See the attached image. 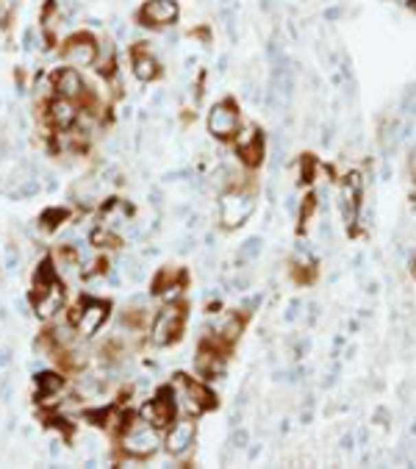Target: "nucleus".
I'll use <instances>...</instances> for the list:
<instances>
[{
    "label": "nucleus",
    "instance_id": "1",
    "mask_svg": "<svg viewBox=\"0 0 416 469\" xmlns=\"http://www.w3.org/2000/svg\"><path fill=\"white\" fill-rule=\"evenodd\" d=\"M205 128H208V133H211L214 139H220V142L233 139L236 130H239V106H236V100L225 98V100H220V103H214L211 108H208Z\"/></svg>",
    "mask_w": 416,
    "mask_h": 469
},
{
    "label": "nucleus",
    "instance_id": "2",
    "mask_svg": "<svg viewBox=\"0 0 416 469\" xmlns=\"http://www.w3.org/2000/svg\"><path fill=\"white\" fill-rule=\"evenodd\" d=\"M139 23L148 25V28H170L178 23L181 9L175 0H148V3L139 9Z\"/></svg>",
    "mask_w": 416,
    "mask_h": 469
},
{
    "label": "nucleus",
    "instance_id": "3",
    "mask_svg": "<svg viewBox=\"0 0 416 469\" xmlns=\"http://www.w3.org/2000/svg\"><path fill=\"white\" fill-rule=\"evenodd\" d=\"M97 53H100V45L92 34H76L67 39V47H64V58L73 64V67H95L97 61Z\"/></svg>",
    "mask_w": 416,
    "mask_h": 469
},
{
    "label": "nucleus",
    "instance_id": "4",
    "mask_svg": "<svg viewBox=\"0 0 416 469\" xmlns=\"http://www.w3.org/2000/svg\"><path fill=\"white\" fill-rule=\"evenodd\" d=\"M253 214V200L247 194H225L220 200V217L225 228H242Z\"/></svg>",
    "mask_w": 416,
    "mask_h": 469
},
{
    "label": "nucleus",
    "instance_id": "5",
    "mask_svg": "<svg viewBox=\"0 0 416 469\" xmlns=\"http://www.w3.org/2000/svg\"><path fill=\"white\" fill-rule=\"evenodd\" d=\"M159 433L150 425H133V431H128L122 436V447L130 455H150L159 450Z\"/></svg>",
    "mask_w": 416,
    "mask_h": 469
},
{
    "label": "nucleus",
    "instance_id": "6",
    "mask_svg": "<svg viewBox=\"0 0 416 469\" xmlns=\"http://www.w3.org/2000/svg\"><path fill=\"white\" fill-rule=\"evenodd\" d=\"M148 42H139L133 50H130V67H133V76L142 81V84H150L156 78H161V64L159 58L145 47Z\"/></svg>",
    "mask_w": 416,
    "mask_h": 469
},
{
    "label": "nucleus",
    "instance_id": "7",
    "mask_svg": "<svg viewBox=\"0 0 416 469\" xmlns=\"http://www.w3.org/2000/svg\"><path fill=\"white\" fill-rule=\"evenodd\" d=\"M181 319H183V311L178 306L161 308V314L153 322V342L156 345H170L178 336V330H181Z\"/></svg>",
    "mask_w": 416,
    "mask_h": 469
},
{
    "label": "nucleus",
    "instance_id": "8",
    "mask_svg": "<svg viewBox=\"0 0 416 469\" xmlns=\"http://www.w3.org/2000/svg\"><path fill=\"white\" fill-rule=\"evenodd\" d=\"M86 87H84V78L78 76V70L73 67H64V70L56 73V95L58 98H67V100H78L84 98Z\"/></svg>",
    "mask_w": 416,
    "mask_h": 469
},
{
    "label": "nucleus",
    "instance_id": "9",
    "mask_svg": "<svg viewBox=\"0 0 416 469\" xmlns=\"http://www.w3.org/2000/svg\"><path fill=\"white\" fill-rule=\"evenodd\" d=\"M106 317H108L106 303H86L84 311L78 314V333L81 336H92V333H97V328L106 322Z\"/></svg>",
    "mask_w": 416,
    "mask_h": 469
},
{
    "label": "nucleus",
    "instance_id": "10",
    "mask_svg": "<svg viewBox=\"0 0 416 469\" xmlns=\"http://www.w3.org/2000/svg\"><path fill=\"white\" fill-rule=\"evenodd\" d=\"M61 303H64V289L58 286V284H47V286H42L39 289V295H36V314L42 317V319H50L58 308H61Z\"/></svg>",
    "mask_w": 416,
    "mask_h": 469
},
{
    "label": "nucleus",
    "instance_id": "11",
    "mask_svg": "<svg viewBox=\"0 0 416 469\" xmlns=\"http://www.w3.org/2000/svg\"><path fill=\"white\" fill-rule=\"evenodd\" d=\"M47 119H50L56 128L67 130L73 122H78V108L69 103L67 98H56V100H50V106H47Z\"/></svg>",
    "mask_w": 416,
    "mask_h": 469
},
{
    "label": "nucleus",
    "instance_id": "12",
    "mask_svg": "<svg viewBox=\"0 0 416 469\" xmlns=\"http://www.w3.org/2000/svg\"><path fill=\"white\" fill-rule=\"evenodd\" d=\"M192 442H194V425H192V422H178V425L167 433V450H170L172 455L186 453V450L192 447Z\"/></svg>",
    "mask_w": 416,
    "mask_h": 469
},
{
    "label": "nucleus",
    "instance_id": "13",
    "mask_svg": "<svg viewBox=\"0 0 416 469\" xmlns=\"http://www.w3.org/2000/svg\"><path fill=\"white\" fill-rule=\"evenodd\" d=\"M183 403L189 406L192 414H200V411L214 406V394L208 391L205 386H200V383H186V400H183Z\"/></svg>",
    "mask_w": 416,
    "mask_h": 469
},
{
    "label": "nucleus",
    "instance_id": "14",
    "mask_svg": "<svg viewBox=\"0 0 416 469\" xmlns=\"http://www.w3.org/2000/svg\"><path fill=\"white\" fill-rule=\"evenodd\" d=\"M236 153L242 156V161L247 164V167H258L261 161H264V137H261V133H258V137L253 139V142H247L244 148H236Z\"/></svg>",
    "mask_w": 416,
    "mask_h": 469
},
{
    "label": "nucleus",
    "instance_id": "15",
    "mask_svg": "<svg viewBox=\"0 0 416 469\" xmlns=\"http://www.w3.org/2000/svg\"><path fill=\"white\" fill-rule=\"evenodd\" d=\"M36 383H39V389H36V397H39V400H50V394H56V391L61 389V378L53 375V372L39 375Z\"/></svg>",
    "mask_w": 416,
    "mask_h": 469
},
{
    "label": "nucleus",
    "instance_id": "16",
    "mask_svg": "<svg viewBox=\"0 0 416 469\" xmlns=\"http://www.w3.org/2000/svg\"><path fill=\"white\" fill-rule=\"evenodd\" d=\"M242 328H244V322L239 317H225L222 325H220V333H222L225 342H236L242 336Z\"/></svg>",
    "mask_w": 416,
    "mask_h": 469
},
{
    "label": "nucleus",
    "instance_id": "17",
    "mask_svg": "<svg viewBox=\"0 0 416 469\" xmlns=\"http://www.w3.org/2000/svg\"><path fill=\"white\" fill-rule=\"evenodd\" d=\"M125 214H128V209L125 206H119V203H111L106 211H103V222L106 225H122V220H125Z\"/></svg>",
    "mask_w": 416,
    "mask_h": 469
},
{
    "label": "nucleus",
    "instance_id": "18",
    "mask_svg": "<svg viewBox=\"0 0 416 469\" xmlns=\"http://www.w3.org/2000/svg\"><path fill=\"white\" fill-rule=\"evenodd\" d=\"M261 255V239L255 236V239H247L244 242V247L239 250V261L244 264V261H250V258H258Z\"/></svg>",
    "mask_w": 416,
    "mask_h": 469
},
{
    "label": "nucleus",
    "instance_id": "19",
    "mask_svg": "<svg viewBox=\"0 0 416 469\" xmlns=\"http://www.w3.org/2000/svg\"><path fill=\"white\" fill-rule=\"evenodd\" d=\"M36 192H39V183H36L34 178H25L23 186L14 189V197H31V194H36Z\"/></svg>",
    "mask_w": 416,
    "mask_h": 469
},
{
    "label": "nucleus",
    "instance_id": "20",
    "mask_svg": "<svg viewBox=\"0 0 416 469\" xmlns=\"http://www.w3.org/2000/svg\"><path fill=\"white\" fill-rule=\"evenodd\" d=\"M231 442H233V447H239V450H242V447H247V442H250V433H247V431H242V428H236Z\"/></svg>",
    "mask_w": 416,
    "mask_h": 469
},
{
    "label": "nucleus",
    "instance_id": "21",
    "mask_svg": "<svg viewBox=\"0 0 416 469\" xmlns=\"http://www.w3.org/2000/svg\"><path fill=\"white\" fill-rule=\"evenodd\" d=\"M181 295H183V286H181V284H172V286L164 292V300H167V303H172V300H178Z\"/></svg>",
    "mask_w": 416,
    "mask_h": 469
},
{
    "label": "nucleus",
    "instance_id": "22",
    "mask_svg": "<svg viewBox=\"0 0 416 469\" xmlns=\"http://www.w3.org/2000/svg\"><path fill=\"white\" fill-rule=\"evenodd\" d=\"M192 36H197V39H203L205 45H208V42H211V31H205V28H194V31H192Z\"/></svg>",
    "mask_w": 416,
    "mask_h": 469
},
{
    "label": "nucleus",
    "instance_id": "23",
    "mask_svg": "<svg viewBox=\"0 0 416 469\" xmlns=\"http://www.w3.org/2000/svg\"><path fill=\"white\" fill-rule=\"evenodd\" d=\"M6 264H9V270H17V247H9V255H6Z\"/></svg>",
    "mask_w": 416,
    "mask_h": 469
},
{
    "label": "nucleus",
    "instance_id": "24",
    "mask_svg": "<svg viewBox=\"0 0 416 469\" xmlns=\"http://www.w3.org/2000/svg\"><path fill=\"white\" fill-rule=\"evenodd\" d=\"M12 361V353L9 350H3V347H0V367H6Z\"/></svg>",
    "mask_w": 416,
    "mask_h": 469
},
{
    "label": "nucleus",
    "instance_id": "25",
    "mask_svg": "<svg viewBox=\"0 0 416 469\" xmlns=\"http://www.w3.org/2000/svg\"><path fill=\"white\" fill-rule=\"evenodd\" d=\"M341 447H344V450H350V447H353V436H350V433L341 436Z\"/></svg>",
    "mask_w": 416,
    "mask_h": 469
},
{
    "label": "nucleus",
    "instance_id": "26",
    "mask_svg": "<svg viewBox=\"0 0 416 469\" xmlns=\"http://www.w3.org/2000/svg\"><path fill=\"white\" fill-rule=\"evenodd\" d=\"M411 172H413V175H416V148H413V150H411Z\"/></svg>",
    "mask_w": 416,
    "mask_h": 469
}]
</instances>
